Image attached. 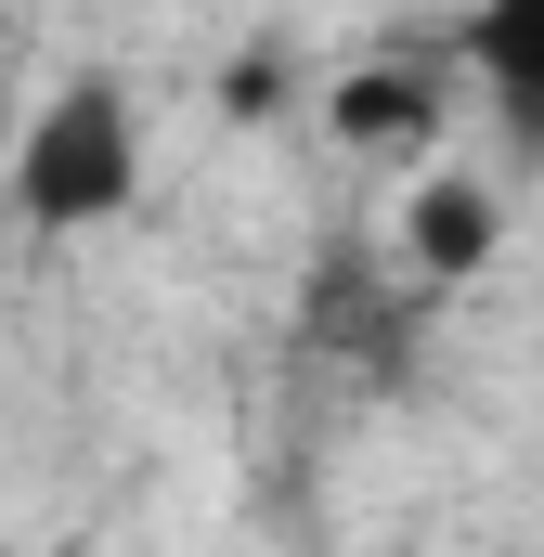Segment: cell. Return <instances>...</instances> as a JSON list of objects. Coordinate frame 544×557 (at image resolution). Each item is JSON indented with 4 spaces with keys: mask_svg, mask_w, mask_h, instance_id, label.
I'll return each mask as SVG.
<instances>
[{
    "mask_svg": "<svg viewBox=\"0 0 544 557\" xmlns=\"http://www.w3.org/2000/svg\"><path fill=\"white\" fill-rule=\"evenodd\" d=\"M0 557H13V545H0Z\"/></svg>",
    "mask_w": 544,
    "mask_h": 557,
    "instance_id": "6",
    "label": "cell"
},
{
    "mask_svg": "<svg viewBox=\"0 0 544 557\" xmlns=\"http://www.w3.org/2000/svg\"><path fill=\"white\" fill-rule=\"evenodd\" d=\"M403 247H415V273H428V285L493 273V247H506V195H493L480 169H428L415 208H403Z\"/></svg>",
    "mask_w": 544,
    "mask_h": 557,
    "instance_id": "2",
    "label": "cell"
},
{
    "mask_svg": "<svg viewBox=\"0 0 544 557\" xmlns=\"http://www.w3.org/2000/svg\"><path fill=\"white\" fill-rule=\"evenodd\" d=\"M285 104V52H234V78H221V117H272Z\"/></svg>",
    "mask_w": 544,
    "mask_h": 557,
    "instance_id": "5",
    "label": "cell"
},
{
    "mask_svg": "<svg viewBox=\"0 0 544 557\" xmlns=\"http://www.w3.org/2000/svg\"><path fill=\"white\" fill-rule=\"evenodd\" d=\"M428 117H441V78H428V65H350V78L324 91V131L350 143V156L428 143Z\"/></svg>",
    "mask_w": 544,
    "mask_h": 557,
    "instance_id": "4",
    "label": "cell"
},
{
    "mask_svg": "<svg viewBox=\"0 0 544 557\" xmlns=\"http://www.w3.org/2000/svg\"><path fill=\"white\" fill-rule=\"evenodd\" d=\"M467 65H480V91H493V117L519 143H544V0H467Z\"/></svg>",
    "mask_w": 544,
    "mask_h": 557,
    "instance_id": "3",
    "label": "cell"
},
{
    "mask_svg": "<svg viewBox=\"0 0 544 557\" xmlns=\"http://www.w3.org/2000/svg\"><path fill=\"white\" fill-rule=\"evenodd\" d=\"M143 195V117L118 78H52L13 131V221L26 234H104Z\"/></svg>",
    "mask_w": 544,
    "mask_h": 557,
    "instance_id": "1",
    "label": "cell"
}]
</instances>
